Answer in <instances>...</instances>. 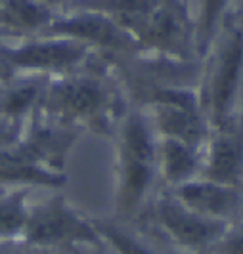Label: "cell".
Instances as JSON below:
<instances>
[{
	"instance_id": "obj_14",
	"label": "cell",
	"mask_w": 243,
	"mask_h": 254,
	"mask_svg": "<svg viewBox=\"0 0 243 254\" xmlns=\"http://www.w3.org/2000/svg\"><path fill=\"white\" fill-rule=\"evenodd\" d=\"M0 254H84L79 247H44L23 239L0 241Z\"/></svg>"
},
{
	"instance_id": "obj_4",
	"label": "cell",
	"mask_w": 243,
	"mask_h": 254,
	"mask_svg": "<svg viewBox=\"0 0 243 254\" xmlns=\"http://www.w3.org/2000/svg\"><path fill=\"white\" fill-rule=\"evenodd\" d=\"M178 201L186 208L201 216L228 222V218L238 208V193L215 182H195L184 184L178 190Z\"/></svg>"
},
{
	"instance_id": "obj_12",
	"label": "cell",
	"mask_w": 243,
	"mask_h": 254,
	"mask_svg": "<svg viewBox=\"0 0 243 254\" xmlns=\"http://www.w3.org/2000/svg\"><path fill=\"white\" fill-rule=\"evenodd\" d=\"M27 210L21 199L0 201V241L19 239L25 226Z\"/></svg>"
},
{
	"instance_id": "obj_7",
	"label": "cell",
	"mask_w": 243,
	"mask_h": 254,
	"mask_svg": "<svg viewBox=\"0 0 243 254\" xmlns=\"http://www.w3.org/2000/svg\"><path fill=\"white\" fill-rule=\"evenodd\" d=\"M94 228L98 235L102 237L117 254H172L170 253V243L165 239L157 241L144 233L130 231V229L117 226V224H107V222H96Z\"/></svg>"
},
{
	"instance_id": "obj_9",
	"label": "cell",
	"mask_w": 243,
	"mask_h": 254,
	"mask_svg": "<svg viewBox=\"0 0 243 254\" xmlns=\"http://www.w3.org/2000/svg\"><path fill=\"white\" fill-rule=\"evenodd\" d=\"M102 92L88 80H77L58 90L56 103L73 115H90L102 105Z\"/></svg>"
},
{
	"instance_id": "obj_16",
	"label": "cell",
	"mask_w": 243,
	"mask_h": 254,
	"mask_svg": "<svg viewBox=\"0 0 243 254\" xmlns=\"http://www.w3.org/2000/svg\"><path fill=\"white\" fill-rule=\"evenodd\" d=\"M226 0H203V29L205 33L211 31V27L215 25L218 13L222 12Z\"/></svg>"
},
{
	"instance_id": "obj_11",
	"label": "cell",
	"mask_w": 243,
	"mask_h": 254,
	"mask_svg": "<svg viewBox=\"0 0 243 254\" xmlns=\"http://www.w3.org/2000/svg\"><path fill=\"white\" fill-rule=\"evenodd\" d=\"M60 31H69L75 37L88 38V40H96L107 46H121V35L115 31V27L109 25L107 21L98 19V17H81L75 21H69L64 25H56Z\"/></svg>"
},
{
	"instance_id": "obj_3",
	"label": "cell",
	"mask_w": 243,
	"mask_h": 254,
	"mask_svg": "<svg viewBox=\"0 0 243 254\" xmlns=\"http://www.w3.org/2000/svg\"><path fill=\"white\" fill-rule=\"evenodd\" d=\"M154 143L146 125L134 119L125 132V195L123 204L128 210L140 203L152 180Z\"/></svg>"
},
{
	"instance_id": "obj_8",
	"label": "cell",
	"mask_w": 243,
	"mask_h": 254,
	"mask_svg": "<svg viewBox=\"0 0 243 254\" xmlns=\"http://www.w3.org/2000/svg\"><path fill=\"white\" fill-rule=\"evenodd\" d=\"M242 166V147L234 138H220L215 141L209 163V182L232 184L240 174Z\"/></svg>"
},
{
	"instance_id": "obj_5",
	"label": "cell",
	"mask_w": 243,
	"mask_h": 254,
	"mask_svg": "<svg viewBox=\"0 0 243 254\" xmlns=\"http://www.w3.org/2000/svg\"><path fill=\"white\" fill-rule=\"evenodd\" d=\"M243 62V37L242 35H234L228 40L226 48L222 52V60L218 64L217 75L213 80V113L217 121H222L226 109L230 105L232 98L238 88V80H240V71H242Z\"/></svg>"
},
{
	"instance_id": "obj_2",
	"label": "cell",
	"mask_w": 243,
	"mask_h": 254,
	"mask_svg": "<svg viewBox=\"0 0 243 254\" xmlns=\"http://www.w3.org/2000/svg\"><path fill=\"white\" fill-rule=\"evenodd\" d=\"M155 220L163 239L192 253H207L228 229V222L201 216L186 208L178 199H163L155 206Z\"/></svg>"
},
{
	"instance_id": "obj_15",
	"label": "cell",
	"mask_w": 243,
	"mask_h": 254,
	"mask_svg": "<svg viewBox=\"0 0 243 254\" xmlns=\"http://www.w3.org/2000/svg\"><path fill=\"white\" fill-rule=\"evenodd\" d=\"M205 254H243V222L224 231V235L218 239Z\"/></svg>"
},
{
	"instance_id": "obj_10",
	"label": "cell",
	"mask_w": 243,
	"mask_h": 254,
	"mask_svg": "<svg viewBox=\"0 0 243 254\" xmlns=\"http://www.w3.org/2000/svg\"><path fill=\"white\" fill-rule=\"evenodd\" d=\"M163 165L166 176L174 182H184L195 170V157L188 143L166 138L163 143Z\"/></svg>"
},
{
	"instance_id": "obj_13",
	"label": "cell",
	"mask_w": 243,
	"mask_h": 254,
	"mask_svg": "<svg viewBox=\"0 0 243 254\" xmlns=\"http://www.w3.org/2000/svg\"><path fill=\"white\" fill-rule=\"evenodd\" d=\"M0 12H6L8 17H10V21H13L15 25L21 27L40 25L44 21V17H46L44 10H40L33 0H10L6 10H0Z\"/></svg>"
},
{
	"instance_id": "obj_6",
	"label": "cell",
	"mask_w": 243,
	"mask_h": 254,
	"mask_svg": "<svg viewBox=\"0 0 243 254\" xmlns=\"http://www.w3.org/2000/svg\"><path fill=\"white\" fill-rule=\"evenodd\" d=\"M84 48L77 42H33L8 54L10 64L31 69H62L81 60Z\"/></svg>"
},
{
	"instance_id": "obj_1",
	"label": "cell",
	"mask_w": 243,
	"mask_h": 254,
	"mask_svg": "<svg viewBox=\"0 0 243 254\" xmlns=\"http://www.w3.org/2000/svg\"><path fill=\"white\" fill-rule=\"evenodd\" d=\"M23 241L44 247H100L102 237L94 228L60 204H46L27 210L21 237Z\"/></svg>"
}]
</instances>
